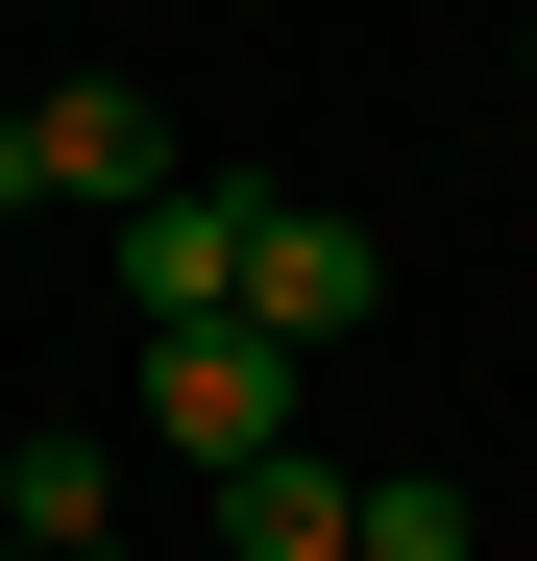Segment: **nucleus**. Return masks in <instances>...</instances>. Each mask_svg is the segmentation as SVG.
Segmentation results:
<instances>
[{
  "instance_id": "obj_1",
  "label": "nucleus",
  "mask_w": 537,
  "mask_h": 561,
  "mask_svg": "<svg viewBox=\"0 0 537 561\" xmlns=\"http://www.w3.org/2000/svg\"><path fill=\"white\" fill-rule=\"evenodd\" d=\"M123 244V318L147 342H196V318H244V244H268V171H171L147 220H99Z\"/></svg>"
},
{
  "instance_id": "obj_2",
  "label": "nucleus",
  "mask_w": 537,
  "mask_h": 561,
  "mask_svg": "<svg viewBox=\"0 0 537 561\" xmlns=\"http://www.w3.org/2000/svg\"><path fill=\"white\" fill-rule=\"evenodd\" d=\"M147 439L171 463H294V342H244V318H196V342H147Z\"/></svg>"
},
{
  "instance_id": "obj_3",
  "label": "nucleus",
  "mask_w": 537,
  "mask_h": 561,
  "mask_svg": "<svg viewBox=\"0 0 537 561\" xmlns=\"http://www.w3.org/2000/svg\"><path fill=\"white\" fill-rule=\"evenodd\" d=\"M367 318H391V244L342 220V196H268V244H244V342L318 366V342H367Z\"/></svg>"
},
{
  "instance_id": "obj_4",
  "label": "nucleus",
  "mask_w": 537,
  "mask_h": 561,
  "mask_svg": "<svg viewBox=\"0 0 537 561\" xmlns=\"http://www.w3.org/2000/svg\"><path fill=\"white\" fill-rule=\"evenodd\" d=\"M25 171H49V220H147L196 147L147 123V73H49V99H25Z\"/></svg>"
},
{
  "instance_id": "obj_5",
  "label": "nucleus",
  "mask_w": 537,
  "mask_h": 561,
  "mask_svg": "<svg viewBox=\"0 0 537 561\" xmlns=\"http://www.w3.org/2000/svg\"><path fill=\"white\" fill-rule=\"evenodd\" d=\"M0 537H25V561H123V439H25V463H0Z\"/></svg>"
},
{
  "instance_id": "obj_6",
  "label": "nucleus",
  "mask_w": 537,
  "mask_h": 561,
  "mask_svg": "<svg viewBox=\"0 0 537 561\" xmlns=\"http://www.w3.org/2000/svg\"><path fill=\"white\" fill-rule=\"evenodd\" d=\"M342 513H367V489L294 439V463H244V489H220V561H342Z\"/></svg>"
},
{
  "instance_id": "obj_7",
  "label": "nucleus",
  "mask_w": 537,
  "mask_h": 561,
  "mask_svg": "<svg viewBox=\"0 0 537 561\" xmlns=\"http://www.w3.org/2000/svg\"><path fill=\"white\" fill-rule=\"evenodd\" d=\"M342 561H489V513H465V489H439V463H391V489H367V513H342Z\"/></svg>"
},
{
  "instance_id": "obj_8",
  "label": "nucleus",
  "mask_w": 537,
  "mask_h": 561,
  "mask_svg": "<svg viewBox=\"0 0 537 561\" xmlns=\"http://www.w3.org/2000/svg\"><path fill=\"white\" fill-rule=\"evenodd\" d=\"M0 220H49V171H25V123H0Z\"/></svg>"
},
{
  "instance_id": "obj_9",
  "label": "nucleus",
  "mask_w": 537,
  "mask_h": 561,
  "mask_svg": "<svg viewBox=\"0 0 537 561\" xmlns=\"http://www.w3.org/2000/svg\"><path fill=\"white\" fill-rule=\"evenodd\" d=\"M0 561H25V537H0Z\"/></svg>"
}]
</instances>
